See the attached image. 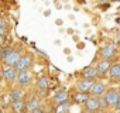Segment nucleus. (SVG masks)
<instances>
[{
  "label": "nucleus",
  "instance_id": "1",
  "mask_svg": "<svg viewBox=\"0 0 120 113\" xmlns=\"http://www.w3.org/2000/svg\"><path fill=\"white\" fill-rule=\"evenodd\" d=\"M0 55H2V61L4 62V65H11V67H14L16 62L19 61V58H20L21 54H20V49L7 47V48H3V49H2Z\"/></svg>",
  "mask_w": 120,
  "mask_h": 113
},
{
  "label": "nucleus",
  "instance_id": "2",
  "mask_svg": "<svg viewBox=\"0 0 120 113\" xmlns=\"http://www.w3.org/2000/svg\"><path fill=\"white\" fill-rule=\"evenodd\" d=\"M33 65V55L30 52H26L23 55H20L19 61L16 62V69L17 71H23V69H28L30 67Z\"/></svg>",
  "mask_w": 120,
  "mask_h": 113
},
{
  "label": "nucleus",
  "instance_id": "3",
  "mask_svg": "<svg viewBox=\"0 0 120 113\" xmlns=\"http://www.w3.org/2000/svg\"><path fill=\"white\" fill-rule=\"evenodd\" d=\"M119 95H120V90L113 89V88L105 92L103 96H105V99H106L109 107H114V105H116V102H117V99H119Z\"/></svg>",
  "mask_w": 120,
  "mask_h": 113
},
{
  "label": "nucleus",
  "instance_id": "4",
  "mask_svg": "<svg viewBox=\"0 0 120 113\" xmlns=\"http://www.w3.org/2000/svg\"><path fill=\"white\" fill-rule=\"evenodd\" d=\"M16 82H17V83H19V86H21V88H24V86H28V85L31 83V75H30V72H28L27 69L19 71Z\"/></svg>",
  "mask_w": 120,
  "mask_h": 113
},
{
  "label": "nucleus",
  "instance_id": "5",
  "mask_svg": "<svg viewBox=\"0 0 120 113\" xmlns=\"http://www.w3.org/2000/svg\"><path fill=\"white\" fill-rule=\"evenodd\" d=\"M85 105V112H96L99 110V96H93V95H89V98L86 99V102L83 103Z\"/></svg>",
  "mask_w": 120,
  "mask_h": 113
},
{
  "label": "nucleus",
  "instance_id": "6",
  "mask_svg": "<svg viewBox=\"0 0 120 113\" xmlns=\"http://www.w3.org/2000/svg\"><path fill=\"white\" fill-rule=\"evenodd\" d=\"M17 74L19 71L16 69V67H11V65H6L3 68V78L7 81V82H14L17 79Z\"/></svg>",
  "mask_w": 120,
  "mask_h": 113
},
{
  "label": "nucleus",
  "instance_id": "7",
  "mask_svg": "<svg viewBox=\"0 0 120 113\" xmlns=\"http://www.w3.org/2000/svg\"><path fill=\"white\" fill-rule=\"evenodd\" d=\"M110 61H109V58H103V60H100V61H98V64H96V71H98V75H105L106 72H109V68H110Z\"/></svg>",
  "mask_w": 120,
  "mask_h": 113
},
{
  "label": "nucleus",
  "instance_id": "8",
  "mask_svg": "<svg viewBox=\"0 0 120 113\" xmlns=\"http://www.w3.org/2000/svg\"><path fill=\"white\" fill-rule=\"evenodd\" d=\"M89 92H90V95H93V96H102V95H105V92H106V86H105V83L103 82H93V85H92V88L89 89Z\"/></svg>",
  "mask_w": 120,
  "mask_h": 113
},
{
  "label": "nucleus",
  "instance_id": "9",
  "mask_svg": "<svg viewBox=\"0 0 120 113\" xmlns=\"http://www.w3.org/2000/svg\"><path fill=\"white\" fill-rule=\"evenodd\" d=\"M40 105H41L40 98H38V96H31V98L26 102V112L33 113V112H34V109L40 107Z\"/></svg>",
  "mask_w": 120,
  "mask_h": 113
},
{
  "label": "nucleus",
  "instance_id": "10",
  "mask_svg": "<svg viewBox=\"0 0 120 113\" xmlns=\"http://www.w3.org/2000/svg\"><path fill=\"white\" fill-rule=\"evenodd\" d=\"M93 78H83V79H81L78 83H76V86H78V89L79 90H83V92H89V89L92 88V85H93Z\"/></svg>",
  "mask_w": 120,
  "mask_h": 113
},
{
  "label": "nucleus",
  "instance_id": "11",
  "mask_svg": "<svg viewBox=\"0 0 120 113\" xmlns=\"http://www.w3.org/2000/svg\"><path fill=\"white\" fill-rule=\"evenodd\" d=\"M114 52H116V47H114V44H106V45L100 49L102 58H112V56L114 55Z\"/></svg>",
  "mask_w": 120,
  "mask_h": 113
},
{
  "label": "nucleus",
  "instance_id": "12",
  "mask_svg": "<svg viewBox=\"0 0 120 113\" xmlns=\"http://www.w3.org/2000/svg\"><path fill=\"white\" fill-rule=\"evenodd\" d=\"M88 98H89V93H88V92H83V90H81V92H76V93H74V96H72V100H74V103H85Z\"/></svg>",
  "mask_w": 120,
  "mask_h": 113
},
{
  "label": "nucleus",
  "instance_id": "13",
  "mask_svg": "<svg viewBox=\"0 0 120 113\" xmlns=\"http://www.w3.org/2000/svg\"><path fill=\"white\" fill-rule=\"evenodd\" d=\"M65 100H69V93H68V92H65V90L58 92V93L54 96V102H55V105L62 103V102H65Z\"/></svg>",
  "mask_w": 120,
  "mask_h": 113
},
{
  "label": "nucleus",
  "instance_id": "14",
  "mask_svg": "<svg viewBox=\"0 0 120 113\" xmlns=\"http://www.w3.org/2000/svg\"><path fill=\"white\" fill-rule=\"evenodd\" d=\"M109 75L113 79H120V64H113L109 68Z\"/></svg>",
  "mask_w": 120,
  "mask_h": 113
},
{
  "label": "nucleus",
  "instance_id": "15",
  "mask_svg": "<svg viewBox=\"0 0 120 113\" xmlns=\"http://www.w3.org/2000/svg\"><path fill=\"white\" fill-rule=\"evenodd\" d=\"M11 106H13V110H14V112H24V110H26V102H23V99H16V100H13Z\"/></svg>",
  "mask_w": 120,
  "mask_h": 113
},
{
  "label": "nucleus",
  "instance_id": "16",
  "mask_svg": "<svg viewBox=\"0 0 120 113\" xmlns=\"http://www.w3.org/2000/svg\"><path fill=\"white\" fill-rule=\"evenodd\" d=\"M96 75H98V71H96L95 67H88V68H85V69L82 71V76H83V78H93V79H95Z\"/></svg>",
  "mask_w": 120,
  "mask_h": 113
},
{
  "label": "nucleus",
  "instance_id": "17",
  "mask_svg": "<svg viewBox=\"0 0 120 113\" xmlns=\"http://www.w3.org/2000/svg\"><path fill=\"white\" fill-rule=\"evenodd\" d=\"M23 96H24V92H23L21 86H20V88H14V89H11V92H10V98H11L13 100H16V99H23Z\"/></svg>",
  "mask_w": 120,
  "mask_h": 113
},
{
  "label": "nucleus",
  "instance_id": "18",
  "mask_svg": "<svg viewBox=\"0 0 120 113\" xmlns=\"http://www.w3.org/2000/svg\"><path fill=\"white\" fill-rule=\"evenodd\" d=\"M69 107H71V102L69 100H65V102H62V103H58L56 105V107H55V112H68L69 110Z\"/></svg>",
  "mask_w": 120,
  "mask_h": 113
},
{
  "label": "nucleus",
  "instance_id": "19",
  "mask_svg": "<svg viewBox=\"0 0 120 113\" xmlns=\"http://www.w3.org/2000/svg\"><path fill=\"white\" fill-rule=\"evenodd\" d=\"M37 86H38L40 90H47V89H48V78L41 76V78L37 81Z\"/></svg>",
  "mask_w": 120,
  "mask_h": 113
},
{
  "label": "nucleus",
  "instance_id": "20",
  "mask_svg": "<svg viewBox=\"0 0 120 113\" xmlns=\"http://www.w3.org/2000/svg\"><path fill=\"white\" fill-rule=\"evenodd\" d=\"M99 107H100V109H106V107H109V106H107V102H106V99H105L103 95L99 96Z\"/></svg>",
  "mask_w": 120,
  "mask_h": 113
},
{
  "label": "nucleus",
  "instance_id": "21",
  "mask_svg": "<svg viewBox=\"0 0 120 113\" xmlns=\"http://www.w3.org/2000/svg\"><path fill=\"white\" fill-rule=\"evenodd\" d=\"M4 41H6V35H2V34H0V47L4 45Z\"/></svg>",
  "mask_w": 120,
  "mask_h": 113
},
{
  "label": "nucleus",
  "instance_id": "22",
  "mask_svg": "<svg viewBox=\"0 0 120 113\" xmlns=\"http://www.w3.org/2000/svg\"><path fill=\"white\" fill-rule=\"evenodd\" d=\"M6 33H7V28L0 26V34H2V35H6Z\"/></svg>",
  "mask_w": 120,
  "mask_h": 113
},
{
  "label": "nucleus",
  "instance_id": "23",
  "mask_svg": "<svg viewBox=\"0 0 120 113\" xmlns=\"http://www.w3.org/2000/svg\"><path fill=\"white\" fill-rule=\"evenodd\" d=\"M114 109H116V110H120V95H119V99H117V102H116V105H114Z\"/></svg>",
  "mask_w": 120,
  "mask_h": 113
},
{
  "label": "nucleus",
  "instance_id": "24",
  "mask_svg": "<svg viewBox=\"0 0 120 113\" xmlns=\"http://www.w3.org/2000/svg\"><path fill=\"white\" fill-rule=\"evenodd\" d=\"M0 26H2V27H6V28H7V21H6V20H0Z\"/></svg>",
  "mask_w": 120,
  "mask_h": 113
},
{
  "label": "nucleus",
  "instance_id": "25",
  "mask_svg": "<svg viewBox=\"0 0 120 113\" xmlns=\"http://www.w3.org/2000/svg\"><path fill=\"white\" fill-rule=\"evenodd\" d=\"M98 3H107V2H110V0H96Z\"/></svg>",
  "mask_w": 120,
  "mask_h": 113
},
{
  "label": "nucleus",
  "instance_id": "26",
  "mask_svg": "<svg viewBox=\"0 0 120 113\" xmlns=\"http://www.w3.org/2000/svg\"><path fill=\"white\" fill-rule=\"evenodd\" d=\"M3 79V68H0V81Z\"/></svg>",
  "mask_w": 120,
  "mask_h": 113
},
{
  "label": "nucleus",
  "instance_id": "27",
  "mask_svg": "<svg viewBox=\"0 0 120 113\" xmlns=\"http://www.w3.org/2000/svg\"><path fill=\"white\" fill-rule=\"evenodd\" d=\"M112 2H120V0H112Z\"/></svg>",
  "mask_w": 120,
  "mask_h": 113
},
{
  "label": "nucleus",
  "instance_id": "28",
  "mask_svg": "<svg viewBox=\"0 0 120 113\" xmlns=\"http://www.w3.org/2000/svg\"><path fill=\"white\" fill-rule=\"evenodd\" d=\"M0 61H2V55H0Z\"/></svg>",
  "mask_w": 120,
  "mask_h": 113
},
{
  "label": "nucleus",
  "instance_id": "29",
  "mask_svg": "<svg viewBox=\"0 0 120 113\" xmlns=\"http://www.w3.org/2000/svg\"><path fill=\"white\" fill-rule=\"evenodd\" d=\"M0 112H2V107H0Z\"/></svg>",
  "mask_w": 120,
  "mask_h": 113
},
{
  "label": "nucleus",
  "instance_id": "30",
  "mask_svg": "<svg viewBox=\"0 0 120 113\" xmlns=\"http://www.w3.org/2000/svg\"><path fill=\"white\" fill-rule=\"evenodd\" d=\"M119 90H120V89H119Z\"/></svg>",
  "mask_w": 120,
  "mask_h": 113
}]
</instances>
